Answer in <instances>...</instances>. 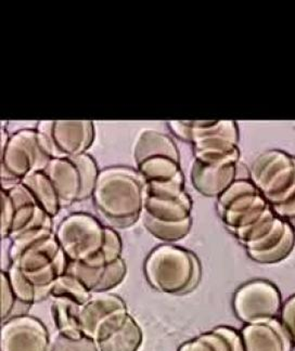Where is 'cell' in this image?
I'll return each instance as SVG.
<instances>
[{
  "label": "cell",
  "instance_id": "cell-17",
  "mask_svg": "<svg viewBox=\"0 0 295 351\" xmlns=\"http://www.w3.org/2000/svg\"><path fill=\"white\" fill-rule=\"evenodd\" d=\"M22 184L29 189L39 206L42 207L50 217L54 218L59 214L61 205L57 191L44 171L31 173L22 181Z\"/></svg>",
  "mask_w": 295,
  "mask_h": 351
},
{
  "label": "cell",
  "instance_id": "cell-28",
  "mask_svg": "<svg viewBox=\"0 0 295 351\" xmlns=\"http://www.w3.org/2000/svg\"><path fill=\"white\" fill-rule=\"evenodd\" d=\"M279 321L287 330L293 346H295V294L283 302L280 311Z\"/></svg>",
  "mask_w": 295,
  "mask_h": 351
},
{
  "label": "cell",
  "instance_id": "cell-11",
  "mask_svg": "<svg viewBox=\"0 0 295 351\" xmlns=\"http://www.w3.org/2000/svg\"><path fill=\"white\" fill-rule=\"evenodd\" d=\"M44 171L55 186L61 208L87 199L83 175L75 158H54Z\"/></svg>",
  "mask_w": 295,
  "mask_h": 351
},
{
  "label": "cell",
  "instance_id": "cell-23",
  "mask_svg": "<svg viewBox=\"0 0 295 351\" xmlns=\"http://www.w3.org/2000/svg\"><path fill=\"white\" fill-rule=\"evenodd\" d=\"M123 242L119 233L113 228L106 227L104 245L102 250L91 261H85L91 266L104 268L110 263L122 258Z\"/></svg>",
  "mask_w": 295,
  "mask_h": 351
},
{
  "label": "cell",
  "instance_id": "cell-15",
  "mask_svg": "<svg viewBox=\"0 0 295 351\" xmlns=\"http://www.w3.org/2000/svg\"><path fill=\"white\" fill-rule=\"evenodd\" d=\"M136 163L154 156H166L178 160V152L173 141L165 134L156 130H145L138 138L135 147Z\"/></svg>",
  "mask_w": 295,
  "mask_h": 351
},
{
  "label": "cell",
  "instance_id": "cell-21",
  "mask_svg": "<svg viewBox=\"0 0 295 351\" xmlns=\"http://www.w3.org/2000/svg\"><path fill=\"white\" fill-rule=\"evenodd\" d=\"M143 225L148 232L166 243L177 242L186 238L192 227V217L180 222L160 221L143 215Z\"/></svg>",
  "mask_w": 295,
  "mask_h": 351
},
{
  "label": "cell",
  "instance_id": "cell-3",
  "mask_svg": "<svg viewBox=\"0 0 295 351\" xmlns=\"http://www.w3.org/2000/svg\"><path fill=\"white\" fill-rule=\"evenodd\" d=\"M50 160L39 145L36 128L18 130L1 147L3 189L21 184L35 171H45Z\"/></svg>",
  "mask_w": 295,
  "mask_h": 351
},
{
  "label": "cell",
  "instance_id": "cell-2",
  "mask_svg": "<svg viewBox=\"0 0 295 351\" xmlns=\"http://www.w3.org/2000/svg\"><path fill=\"white\" fill-rule=\"evenodd\" d=\"M148 285L167 295H185L193 291L201 279L197 256L186 248L162 244L153 248L143 263Z\"/></svg>",
  "mask_w": 295,
  "mask_h": 351
},
{
  "label": "cell",
  "instance_id": "cell-9",
  "mask_svg": "<svg viewBox=\"0 0 295 351\" xmlns=\"http://www.w3.org/2000/svg\"><path fill=\"white\" fill-rule=\"evenodd\" d=\"M0 345L1 351H50L51 341L42 321L19 315L3 323Z\"/></svg>",
  "mask_w": 295,
  "mask_h": 351
},
{
  "label": "cell",
  "instance_id": "cell-1",
  "mask_svg": "<svg viewBox=\"0 0 295 351\" xmlns=\"http://www.w3.org/2000/svg\"><path fill=\"white\" fill-rule=\"evenodd\" d=\"M145 180L138 171L125 166L106 167L99 173L93 205L113 227H130L143 213Z\"/></svg>",
  "mask_w": 295,
  "mask_h": 351
},
{
  "label": "cell",
  "instance_id": "cell-30",
  "mask_svg": "<svg viewBox=\"0 0 295 351\" xmlns=\"http://www.w3.org/2000/svg\"><path fill=\"white\" fill-rule=\"evenodd\" d=\"M214 330L227 339L228 343L231 345V351H246L244 339L238 330L231 328V326H217L214 328Z\"/></svg>",
  "mask_w": 295,
  "mask_h": 351
},
{
  "label": "cell",
  "instance_id": "cell-16",
  "mask_svg": "<svg viewBox=\"0 0 295 351\" xmlns=\"http://www.w3.org/2000/svg\"><path fill=\"white\" fill-rule=\"evenodd\" d=\"M80 307L82 306L72 300L55 298L51 306L52 317L59 335L71 339H80L83 337L80 321Z\"/></svg>",
  "mask_w": 295,
  "mask_h": 351
},
{
  "label": "cell",
  "instance_id": "cell-20",
  "mask_svg": "<svg viewBox=\"0 0 295 351\" xmlns=\"http://www.w3.org/2000/svg\"><path fill=\"white\" fill-rule=\"evenodd\" d=\"M138 173L145 182L172 180L182 175L178 160L166 156H154L137 164Z\"/></svg>",
  "mask_w": 295,
  "mask_h": 351
},
{
  "label": "cell",
  "instance_id": "cell-18",
  "mask_svg": "<svg viewBox=\"0 0 295 351\" xmlns=\"http://www.w3.org/2000/svg\"><path fill=\"white\" fill-rule=\"evenodd\" d=\"M143 341V330L135 318L130 315L119 330L99 341V351H138Z\"/></svg>",
  "mask_w": 295,
  "mask_h": 351
},
{
  "label": "cell",
  "instance_id": "cell-24",
  "mask_svg": "<svg viewBox=\"0 0 295 351\" xmlns=\"http://www.w3.org/2000/svg\"><path fill=\"white\" fill-rule=\"evenodd\" d=\"M104 268L93 267L88 263L69 261L67 272L76 276L91 292H95L104 276Z\"/></svg>",
  "mask_w": 295,
  "mask_h": 351
},
{
  "label": "cell",
  "instance_id": "cell-6",
  "mask_svg": "<svg viewBox=\"0 0 295 351\" xmlns=\"http://www.w3.org/2000/svg\"><path fill=\"white\" fill-rule=\"evenodd\" d=\"M281 307V293L268 280L246 282L236 289L233 297V313L244 326L279 318Z\"/></svg>",
  "mask_w": 295,
  "mask_h": 351
},
{
  "label": "cell",
  "instance_id": "cell-26",
  "mask_svg": "<svg viewBox=\"0 0 295 351\" xmlns=\"http://www.w3.org/2000/svg\"><path fill=\"white\" fill-rule=\"evenodd\" d=\"M50 351H99L98 343L83 336L80 339H71L58 335L51 343Z\"/></svg>",
  "mask_w": 295,
  "mask_h": 351
},
{
  "label": "cell",
  "instance_id": "cell-29",
  "mask_svg": "<svg viewBox=\"0 0 295 351\" xmlns=\"http://www.w3.org/2000/svg\"><path fill=\"white\" fill-rule=\"evenodd\" d=\"M13 225V205L8 192L1 189V237L10 238Z\"/></svg>",
  "mask_w": 295,
  "mask_h": 351
},
{
  "label": "cell",
  "instance_id": "cell-7",
  "mask_svg": "<svg viewBox=\"0 0 295 351\" xmlns=\"http://www.w3.org/2000/svg\"><path fill=\"white\" fill-rule=\"evenodd\" d=\"M130 315L121 297L111 293H93L89 302L80 307V326L84 336L99 343L119 330Z\"/></svg>",
  "mask_w": 295,
  "mask_h": 351
},
{
  "label": "cell",
  "instance_id": "cell-22",
  "mask_svg": "<svg viewBox=\"0 0 295 351\" xmlns=\"http://www.w3.org/2000/svg\"><path fill=\"white\" fill-rule=\"evenodd\" d=\"M93 294L76 276L68 272L56 280L51 289V297L54 298L72 300L80 306H84L89 302Z\"/></svg>",
  "mask_w": 295,
  "mask_h": 351
},
{
  "label": "cell",
  "instance_id": "cell-4",
  "mask_svg": "<svg viewBox=\"0 0 295 351\" xmlns=\"http://www.w3.org/2000/svg\"><path fill=\"white\" fill-rule=\"evenodd\" d=\"M37 138L48 158H73L85 154L95 140L93 121H38Z\"/></svg>",
  "mask_w": 295,
  "mask_h": 351
},
{
  "label": "cell",
  "instance_id": "cell-25",
  "mask_svg": "<svg viewBox=\"0 0 295 351\" xmlns=\"http://www.w3.org/2000/svg\"><path fill=\"white\" fill-rule=\"evenodd\" d=\"M126 274L127 266L123 257L110 263L104 268L102 281L93 293H109L124 281Z\"/></svg>",
  "mask_w": 295,
  "mask_h": 351
},
{
  "label": "cell",
  "instance_id": "cell-12",
  "mask_svg": "<svg viewBox=\"0 0 295 351\" xmlns=\"http://www.w3.org/2000/svg\"><path fill=\"white\" fill-rule=\"evenodd\" d=\"M295 233L293 228L281 218H278L270 232L257 242L246 245L252 261L259 263H277L287 258L294 247Z\"/></svg>",
  "mask_w": 295,
  "mask_h": 351
},
{
  "label": "cell",
  "instance_id": "cell-8",
  "mask_svg": "<svg viewBox=\"0 0 295 351\" xmlns=\"http://www.w3.org/2000/svg\"><path fill=\"white\" fill-rule=\"evenodd\" d=\"M59 242L52 229L40 228L26 231L10 240V266L26 274L38 271L51 265L61 253Z\"/></svg>",
  "mask_w": 295,
  "mask_h": 351
},
{
  "label": "cell",
  "instance_id": "cell-19",
  "mask_svg": "<svg viewBox=\"0 0 295 351\" xmlns=\"http://www.w3.org/2000/svg\"><path fill=\"white\" fill-rule=\"evenodd\" d=\"M5 271L8 272L11 287L16 295V300L22 305L31 306L33 304H38L51 296V289H38L35 287L18 267L11 265Z\"/></svg>",
  "mask_w": 295,
  "mask_h": 351
},
{
  "label": "cell",
  "instance_id": "cell-27",
  "mask_svg": "<svg viewBox=\"0 0 295 351\" xmlns=\"http://www.w3.org/2000/svg\"><path fill=\"white\" fill-rule=\"evenodd\" d=\"M0 276H0V300H1L0 306H1V321L3 323L12 318L13 309L18 300L11 287L8 272L3 270Z\"/></svg>",
  "mask_w": 295,
  "mask_h": 351
},
{
  "label": "cell",
  "instance_id": "cell-14",
  "mask_svg": "<svg viewBox=\"0 0 295 351\" xmlns=\"http://www.w3.org/2000/svg\"><path fill=\"white\" fill-rule=\"evenodd\" d=\"M192 203L184 194L175 199H158L145 197L143 201V215L166 222H180L191 217Z\"/></svg>",
  "mask_w": 295,
  "mask_h": 351
},
{
  "label": "cell",
  "instance_id": "cell-5",
  "mask_svg": "<svg viewBox=\"0 0 295 351\" xmlns=\"http://www.w3.org/2000/svg\"><path fill=\"white\" fill-rule=\"evenodd\" d=\"M55 234L69 261L85 263L102 250L106 227L93 215L73 213L60 222Z\"/></svg>",
  "mask_w": 295,
  "mask_h": 351
},
{
  "label": "cell",
  "instance_id": "cell-13",
  "mask_svg": "<svg viewBox=\"0 0 295 351\" xmlns=\"http://www.w3.org/2000/svg\"><path fill=\"white\" fill-rule=\"evenodd\" d=\"M240 334L246 351H292L294 347L279 318L244 326Z\"/></svg>",
  "mask_w": 295,
  "mask_h": 351
},
{
  "label": "cell",
  "instance_id": "cell-31",
  "mask_svg": "<svg viewBox=\"0 0 295 351\" xmlns=\"http://www.w3.org/2000/svg\"><path fill=\"white\" fill-rule=\"evenodd\" d=\"M177 351H215V349L202 336L199 335L191 341L182 343Z\"/></svg>",
  "mask_w": 295,
  "mask_h": 351
},
{
  "label": "cell",
  "instance_id": "cell-10",
  "mask_svg": "<svg viewBox=\"0 0 295 351\" xmlns=\"http://www.w3.org/2000/svg\"><path fill=\"white\" fill-rule=\"evenodd\" d=\"M8 192L13 205V225L10 240L26 231L52 229V217L39 206L34 195L23 184L3 189Z\"/></svg>",
  "mask_w": 295,
  "mask_h": 351
}]
</instances>
